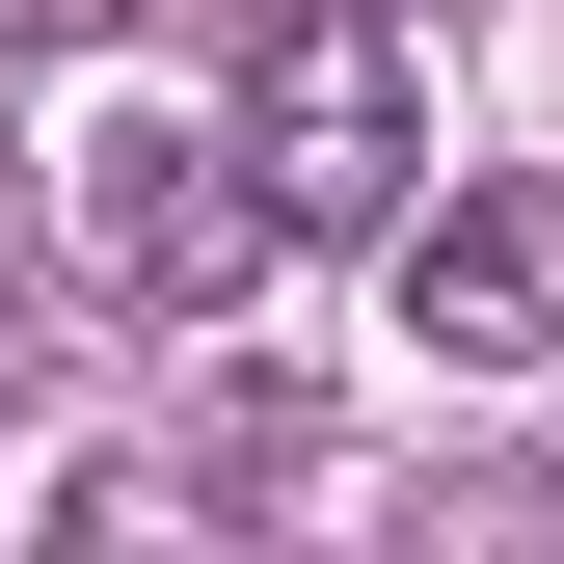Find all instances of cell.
I'll use <instances>...</instances> for the list:
<instances>
[{"label":"cell","mask_w":564,"mask_h":564,"mask_svg":"<svg viewBox=\"0 0 564 564\" xmlns=\"http://www.w3.org/2000/svg\"><path fill=\"white\" fill-rule=\"evenodd\" d=\"M377 269H403V349H457V377L564 349V188H431Z\"/></svg>","instance_id":"3957f363"},{"label":"cell","mask_w":564,"mask_h":564,"mask_svg":"<svg viewBox=\"0 0 564 564\" xmlns=\"http://www.w3.org/2000/svg\"><path fill=\"white\" fill-rule=\"evenodd\" d=\"M0 28H28V54H82V28H134V0H0Z\"/></svg>","instance_id":"277c9868"},{"label":"cell","mask_w":564,"mask_h":564,"mask_svg":"<svg viewBox=\"0 0 564 564\" xmlns=\"http://www.w3.org/2000/svg\"><path fill=\"white\" fill-rule=\"evenodd\" d=\"M54 242H82V296H134V323H242V269L296 242L269 162H242V82L216 108H82L54 134Z\"/></svg>","instance_id":"6da1fadb"},{"label":"cell","mask_w":564,"mask_h":564,"mask_svg":"<svg viewBox=\"0 0 564 564\" xmlns=\"http://www.w3.org/2000/svg\"><path fill=\"white\" fill-rule=\"evenodd\" d=\"M242 162L296 242H403L431 216V28L403 0H296V28L242 54Z\"/></svg>","instance_id":"7a4b0ae2"}]
</instances>
